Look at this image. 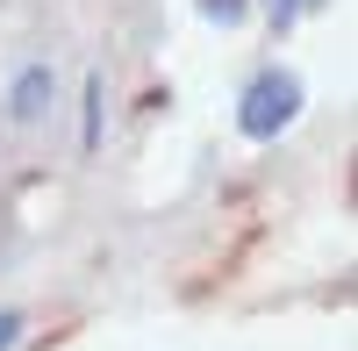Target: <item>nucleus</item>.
<instances>
[{"mask_svg": "<svg viewBox=\"0 0 358 351\" xmlns=\"http://www.w3.org/2000/svg\"><path fill=\"white\" fill-rule=\"evenodd\" d=\"M301 72H287V65H273V72H258L251 86H244V101H236V129H244L251 143H273L280 129H294V115H301Z\"/></svg>", "mask_w": 358, "mask_h": 351, "instance_id": "f257e3e1", "label": "nucleus"}, {"mask_svg": "<svg viewBox=\"0 0 358 351\" xmlns=\"http://www.w3.org/2000/svg\"><path fill=\"white\" fill-rule=\"evenodd\" d=\"M43 108H50V65H29L15 79V94H8V115H15V122H36Z\"/></svg>", "mask_w": 358, "mask_h": 351, "instance_id": "f03ea898", "label": "nucleus"}, {"mask_svg": "<svg viewBox=\"0 0 358 351\" xmlns=\"http://www.w3.org/2000/svg\"><path fill=\"white\" fill-rule=\"evenodd\" d=\"M101 101H108V86L94 72V79H86V115H79V143H86V151H101Z\"/></svg>", "mask_w": 358, "mask_h": 351, "instance_id": "7ed1b4c3", "label": "nucleus"}, {"mask_svg": "<svg viewBox=\"0 0 358 351\" xmlns=\"http://www.w3.org/2000/svg\"><path fill=\"white\" fill-rule=\"evenodd\" d=\"M208 22H244V0H201Z\"/></svg>", "mask_w": 358, "mask_h": 351, "instance_id": "20e7f679", "label": "nucleus"}, {"mask_svg": "<svg viewBox=\"0 0 358 351\" xmlns=\"http://www.w3.org/2000/svg\"><path fill=\"white\" fill-rule=\"evenodd\" d=\"M15 337H22V315H15V308H0V351H15Z\"/></svg>", "mask_w": 358, "mask_h": 351, "instance_id": "39448f33", "label": "nucleus"}]
</instances>
